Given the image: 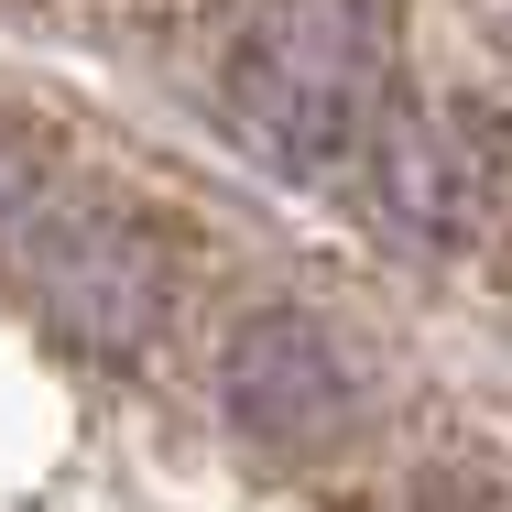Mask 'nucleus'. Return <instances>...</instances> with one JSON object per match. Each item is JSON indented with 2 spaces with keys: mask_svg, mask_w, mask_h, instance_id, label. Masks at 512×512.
Segmentation results:
<instances>
[{
  "mask_svg": "<svg viewBox=\"0 0 512 512\" xmlns=\"http://www.w3.org/2000/svg\"><path fill=\"white\" fill-rule=\"evenodd\" d=\"M229 109L295 175L382 153V131H393V0H262L229 44Z\"/></svg>",
  "mask_w": 512,
  "mask_h": 512,
  "instance_id": "obj_1",
  "label": "nucleus"
},
{
  "mask_svg": "<svg viewBox=\"0 0 512 512\" xmlns=\"http://www.w3.org/2000/svg\"><path fill=\"white\" fill-rule=\"evenodd\" d=\"M0 284L88 349H131L164 306V251L131 207L77 186L44 142L0 131Z\"/></svg>",
  "mask_w": 512,
  "mask_h": 512,
  "instance_id": "obj_2",
  "label": "nucleus"
},
{
  "mask_svg": "<svg viewBox=\"0 0 512 512\" xmlns=\"http://www.w3.org/2000/svg\"><path fill=\"white\" fill-rule=\"evenodd\" d=\"M218 393H229V414H240V436L273 447V458H316V447L349 425V371H338L327 327L295 316V306H262V316L229 327Z\"/></svg>",
  "mask_w": 512,
  "mask_h": 512,
  "instance_id": "obj_3",
  "label": "nucleus"
},
{
  "mask_svg": "<svg viewBox=\"0 0 512 512\" xmlns=\"http://www.w3.org/2000/svg\"><path fill=\"white\" fill-rule=\"evenodd\" d=\"M469 142H491V120H393L382 131V197L404 229L425 240H469L491 207H502V164L491 153H469Z\"/></svg>",
  "mask_w": 512,
  "mask_h": 512,
  "instance_id": "obj_4",
  "label": "nucleus"
}]
</instances>
